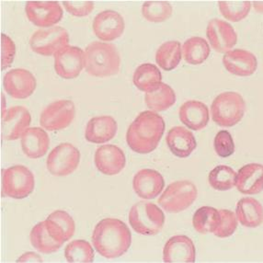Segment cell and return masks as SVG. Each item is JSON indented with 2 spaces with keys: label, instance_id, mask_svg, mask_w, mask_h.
I'll return each mask as SVG.
<instances>
[{
  "label": "cell",
  "instance_id": "6da1fadb",
  "mask_svg": "<svg viewBox=\"0 0 263 263\" xmlns=\"http://www.w3.org/2000/svg\"><path fill=\"white\" fill-rule=\"evenodd\" d=\"M94 249L107 259L125 254L132 244V234L125 223L115 218H105L97 224L92 234Z\"/></svg>",
  "mask_w": 263,
  "mask_h": 263
},
{
  "label": "cell",
  "instance_id": "7a4b0ae2",
  "mask_svg": "<svg viewBox=\"0 0 263 263\" xmlns=\"http://www.w3.org/2000/svg\"><path fill=\"white\" fill-rule=\"evenodd\" d=\"M165 128V121L158 112L142 111L128 127L127 145L136 153H151L158 147Z\"/></svg>",
  "mask_w": 263,
  "mask_h": 263
},
{
  "label": "cell",
  "instance_id": "3957f363",
  "mask_svg": "<svg viewBox=\"0 0 263 263\" xmlns=\"http://www.w3.org/2000/svg\"><path fill=\"white\" fill-rule=\"evenodd\" d=\"M121 58L115 45L105 42H93L85 50V69L90 76L104 78L116 75Z\"/></svg>",
  "mask_w": 263,
  "mask_h": 263
},
{
  "label": "cell",
  "instance_id": "277c9868",
  "mask_svg": "<svg viewBox=\"0 0 263 263\" xmlns=\"http://www.w3.org/2000/svg\"><path fill=\"white\" fill-rule=\"evenodd\" d=\"M246 102L239 93L227 91L219 94L211 105L212 119L222 127H232L241 121Z\"/></svg>",
  "mask_w": 263,
  "mask_h": 263
},
{
  "label": "cell",
  "instance_id": "5b68a950",
  "mask_svg": "<svg viewBox=\"0 0 263 263\" xmlns=\"http://www.w3.org/2000/svg\"><path fill=\"white\" fill-rule=\"evenodd\" d=\"M129 223L136 233L144 236H155L162 230L165 215L158 205L147 202H139L132 207Z\"/></svg>",
  "mask_w": 263,
  "mask_h": 263
},
{
  "label": "cell",
  "instance_id": "8992f818",
  "mask_svg": "<svg viewBox=\"0 0 263 263\" xmlns=\"http://www.w3.org/2000/svg\"><path fill=\"white\" fill-rule=\"evenodd\" d=\"M197 195V188L193 182L179 180L167 186L158 199V204L167 213L177 214L188 209L195 202Z\"/></svg>",
  "mask_w": 263,
  "mask_h": 263
},
{
  "label": "cell",
  "instance_id": "52a82bcc",
  "mask_svg": "<svg viewBox=\"0 0 263 263\" xmlns=\"http://www.w3.org/2000/svg\"><path fill=\"white\" fill-rule=\"evenodd\" d=\"M2 187L6 196L12 199H24L34 190V176L25 166L16 165L3 171Z\"/></svg>",
  "mask_w": 263,
  "mask_h": 263
},
{
  "label": "cell",
  "instance_id": "ba28073f",
  "mask_svg": "<svg viewBox=\"0 0 263 263\" xmlns=\"http://www.w3.org/2000/svg\"><path fill=\"white\" fill-rule=\"evenodd\" d=\"M69 34L63 27L53 26L35 31L30 39V46L34 53L52 57L68 46Z\"/></svg>",
  "mask_w": 263,
  "mask_h": 263
},
{
  "label": "cell",
  "instance_id": "9c48e42d",
  "mask_svg": "<svg viewBox=\"0 0 263 263\" xmlns=\"http://www.w3.org/2000/svg\"><path fill=\"white\" fill-rule=\"evenodd\" d=\"M79 161V150L69 143H63L50 152L46 160V167L52 175L65 177L77 170Z\"/></svg>",
  "mask_w": 263,
  "mask_h": 263
},
{
  "label": "cell",
  "instance_id": "30bf717a",
  "mask_svg": "<svg viewBox=\"0 0 263 263\" xmlns=\"http://www.w3.org/2000/svg\"><path fill=\"white\" fill-rule=\"evenodd\" d=\"M25 13L32 24L46 29L57 24L64 15L61 5L55 0H29Z\"/></svg>",
  "mask_w": 263,
  "mask_h": 263
},
{
  "label": "cell",
  "instance_id": "8fae6325",
  "mask_svg": "<svg viewBox=\"0 0 263 263\" xmlns=\"http://www.w3.org/2000/svg\"><path fill=\"white\" fill-rule=\"evenodd\" d=\"M75 115V104L73 101H54L43 110L40 117V124L48 131H60L70 125Z\"/></svg>",
  "mask_w": 263,
  "mask_h": 263
},
{
  "label": "cell",
  "instance_id": "7c38bea8",
  "mask_svg": "<svg viewBox=\"0 0 263 263\" xmlns=\"http://www.w3.org/2000/svg\"><path fill=\"white\" fill-rule=\"evenodd\" d=\"M54 70L64 79L78 78L85 67V51L78 46H66L54 55Z\"/></svg>",
  "mask_w": 263,
  "mask_h": 263
},
{
  "label": "cell",
  "instance_id": "4fadbf2b",
  "mask_svg": "<svg viewBox=\"0 0 263 263\" xmlns=\"http://www.w3.org/2000/svg\"><path fill=\"white\" fill-rule=\"evenodd\" d=\"M31 116L25 107L15 106L5 112L1 119V137L4 140H17L30 126Z\"/></svg>",
  "mask_w": 263,
  "mask_h": 263
},
{
  "label": "cell",
  "instance_id": "5bb4252c",
  "mask_svg": "<svg viewBox=\"0 0 263 263\" xmlns=\"http://www.w3.org/2000/svg\"><path fill=\"white\" fill-rule=\"evenodd\" d=\"M125 23L123 16L114 10H104L93 20L94 34L103 42H111L123 35Z\"/></svg>",
  "mask_w": 263,
  "mask_h": 263
},
{
  "label": "cell",
  "instance_id": "9a60e30c",
  "mask_svg": "<svg viewBox=\"0 0 263 263\" xmlns=\"http://www.w3.org/2000/svg\"><path fill=\"white\" fill-rule=\"evenodd\" d=\"M207 39L217 53H228L237 43V32L232 25L219 18H214L206 28Z\"/></svg>",
  "mask_w": 263,
  "mask_h": 263
},
{
  "label": "cell",
  "instance_id": "2e32d148",
  "mask_svg": "<svg viewBox=\"0 0 263 263\" xmlns=\"http://www.w3.org/2000/svg\"><path fill=\"white\" fill-rule=\"evenodd\" d=\"M36 86L35 77L26 69H12L4 77L5 90L14 99L29 98L34 92Z\"/></svg>",
  "mask_w": 263,
  "mask_h": 263
},
{
  "label": "cell",
  "instance_id": "e0dca14e",
  "mask_svg": "<svg viewBox=\"0 0 263 263\" xmlns=\"http://www.w3.org/2000/svg\"><path fill=\"white\" fill-rule=\"evenodd\" d=\"M196 250L193 240L185 235L171 237L163 249V260L167 263H192L195 261Z\"/></svg>",
  "mask_w": 263,
  "mask_h": 263
},
{
  "label": "cell",
  "instance_id": "ac0fdd59",
  "mask_svg": "<svg viewBox=\"0 0 263 263\" xmlns=\"http://www.w3.org/2000/svg\"><path fill=\"white\" fill-rule=\"evenodd\" d=\"M94 162L98 171L102 174L114 176L124 168L126 158L123 150L117 145H104L96 150Z\"/></svg>",
  "mask_w": 263,
  "mask_h": 263
},
{
  "label": "cell",
  "instance_id": "d6986e66",
  "mask_svg": "<svg viewBox=\"0 0 263 263\" xmlns=\"http://www.w3.org/2000/svg\"><path fill=\"white\" fill-rule=\"evenodd\" d=\"M165 187L163 176L155 170L144 168L136 173L133 180V188L140 198L150 200L158 197Z\"/></svg>",
  "mask_w": 263,
  "mask_h": 263
},
{
  "label": "cell",
  "instance_id": "ffe728a7",
  "mask_svg": "<svg viewBox=\"0 0 263 263\" xmlns=\"http://www.w3.org/2000/svg\"><path fill=\"white\" fill-rule=\"evenodd\" d=\"M223 65L232 75L250 77L258 68V60L253 53L243 49H232L223 57Z\"/></svg>",
  "mask_w": 263,
  "mask_h": 263
},
{
  "label": "cell",
  "instance_id": "44dd1931",
  "mask_svg": "<svg viewBox=\"0 0 263 263\" xmlns=\"http://www.w3.org/2000/svg\"><path fill=\"white\" fill-rule=\"evenodd\" d=\"M236 187L246 195L259 194L263 191V165L250 163L243 166L237 172Z\"/></svg>",
  "mask_w": 263,
  "mask_h": 263
},
{
  "label": "cell",
  "instance_id": "7402d4cb",
  "mask_svg": "<svg viewBox=\"0 0 263 263\" xmlns=\"http://www.w3.org/2000/svg\"><path fill=\"white\" fill-rule=\"evenodd\" d=\"M44 222L49 235L62 244L68 241L75 234V221L66 211H54Z\"/></svg>",
  "mask_w": 263,
  "mask_h": 263
},
{
  "label": "cell",
  "instance_id": "603a6c76",
  "mask_svg": "<svg viewBox=\"0 0 263 263\" xmlns=\"http://www.w3.org/2000/svg\"><path fill=\"white\" fill-rule=\"evenodd\" d=\"M118 124L111 116H98L88 121L85 138L93 144H103L116 136Z\"/></svg>",
  "mask_w": 263,
  "mask_h": 263
},
{
  "label": "cell",
  "instance_id": "cb8c5ba5",
  "mask_svg": "<svg viewBox=\"0 0 263 263\" xmlns=\"http://www.w3.org/2000/svg\"><path fill=\"white\" fill-rule=\"evenodd\" d=\"M179 116L181 123L193 131H200L207 126L210 120L209 109L203 102L188 101L180 108Z\"/></svg>",
  "mask_w": 263,
  "mask_h": 263
},
{
  "label": "cell",
  "instance_id": "d4e9b609",
  "mask_svg": "<svg viewBox=\"0 0 263 263\" xmlns=\"http://www.w3.org/2000/svg\"><path fill=\"white\" fill-rule=\"evenodd\" d=\"M166 142L171 153L180 158H188L197 146L194 135L182 126L171 128L167 132Z\"/></svg>",
  "mask_w": 263,
  "mask_h": 263
},
{
  "label": "cell",
  "instance_id": "484cf974",
  "mask_svg": "<svg viewBox=\"0 0 263 263\" xmlns=\"http://www.w3.org/2000/svg\"><path fill=\"white\" fill-rule=\"evenodd\" d=\"M22 148L28 158H40L48 151L50 138L43 128H28L22 136Z\"/></svg>",
  "mask_w": 263,
  "mask_h": 263
},
{
  "label": "cell",
  "instance_id": "4316f807",
  "mask_svg": "<svg viewBox=\"0 0 263 263\" xmlns=\"http://www.w3.org/2000/svg\"><path fill=\"white\" fill-rule=\"evenodd\" d=\"M236 215L243 227L258 228L263 223L262 204L254 198H242L237 203Z\"/></svg>",
  "mask_w": 263,
  "mask_h": 263
},
{
  "label": "cell",
  "instance_id": "83f0119b",
  "mask_svg": "<svg viewBox=\"0 0 263 263\" xmlns=\"http://www.w3.org/2000/svg\"><path fill=\"white\" fill-rule=\"evenodd\" d=\"M133 81L136 88L145 93L152 92L163 83L162 74L153 64H143L136 68Z\"/></svg>",
  "mask_w": 263,
  "mask_h": 263
},
{
  "label": "cell",
  "instance_id": "f1b7e54d",
  "mask_svg": "<svg viewBox=\"0 0 263 263\" xmlns=\"http://www.w3.org/2000/svg\"><path fill=\"white\" fill-rule=\"evenodd\" d=\"M210 45L205 39L194 36L187 40L182 45V54L190 65L197 66L207 60L210 55Z\"/></svg>",
  "mask_w": 263,
  "mask_h": 263
},
{
  "label": "cell",
  "instance_id": "f546056e",
  "mask_svg": "<svg viewBox=\"0 0 263 263\" xmlns=\"http://www.w3.org/2000/svg\"><path fill=\"white\" fill-rule=\"evenodd\" d=\"M182 57L181 44L178 41H168L161 44L156 53V62L163 70L171 71L180 65Z\"/></svg>",
  "mask_w": 263,
  "mask_h": 263
},
{
  "label": "cell",
  "instance_id": "4dcf8cb0",
  "mask_svg": "<svg viewBox=\"0 0 263 263\" xmlns=\"http://www.w3.org/2000/svg\"><path fill=\"white\" fill-rule=\"evenodd\" d=\"M220 223V211L214 207H201L193 215V228L198 233L202 235L215 233L216 229L219 228Z\"/></svg>",
  "mask_w": 263,
  "mask_h": 263
},
{
  "label": "cell",
  "instance_id": "1f68e13d",
  "mask_svg": "<svg viewBox=\"0 0 263 263\" xmlns=\"http://www.w3.org/2000/svg\"><path fill=\"white\" fill-rule=\"evenodd\" d=\"M145 101L150 110L155 112L164 111L174 105L176 102L175 91L170 85L162 83L155 91L145 93Z\"/></svg>",
  "mask_w": 263,
  "mask_h": 263
},
{
  "label": "cell",
  "instance_id": "d6a6232c",
  "mask_svg": "<svg viewBox=\"0 0 263 263\" xmlns=\"http://www.w3.org/2000/svg\"><path fill=\"white\" fill-rule=\"evenodd\" d=\"M30 240L32 247L44 254H51L57 252L63 245L62 243L55 241L49 235L44 221L40 222L31 229Z\"/></svg>",
  "mask_w": 263,
  "mask_h": 263
},
{
  "label": "cell",
  "instance_id": "836d02e7",
  "mask_svg": "<svg viewBox=\"0 0 263 263\" xmlns=\"http://www.w3.org/2000/svg\"><path fill=\"white\" fill-rule=\"evenodd\" d=\"M237 173L232 167L220 165L213 168L208 176L211 187L219 192H227L236 186Z\"/></svg>",
  "mask_w": 263,
  "mask_h": 263
},
{
  "label": "cell",
  "instance_id": "e575fe53",
  "mask_svg": "<svg viewBox=\"0 0 263 263\" xmlns=\"http://www.w3.org/2000/svg\"><path fill=\"white\" fill-rule=\"evenodd\" d=\"M172 6L166 0H148L142 7L143 17L150 22H163L171 18Z\"/></svg>",
  "mask_w": 263,
  "mask_h": 263
},
{
  "label": "cell",
  "instance_id": "d590c367",
  "mask_svg": "<svg viewBox=\"0 0 263 263\" xmlns=\"http://www.w3.org/2000/svg\"><path fill=\"white\" fill-rule=\"evenodd\" d=\"M221 14L229 22H238L249 15L251 9L250 0H222L218 2Z\"/></svg>",
  "mask_w": 263,
  "mask_h": 263
},
{
  "label": "cell",
  "instance_id": "8d00e7d4",
  "mask_svg": "<svg viewBox=\"0 0 263 263\" xmlns=\"http://www.w3.org/2000/svg\"><path fill=\"white\" fill-rule=\"evenodd\" d=\"M65 257L68 262H92L94 260V250L89 242L83 239H77L66 246Z\"/></svg>",
  "mask_w": 263,
  "mask_h": 263
},
{
  "label": "cell",
  "instance_id": "74e56055",
  "mask_svg": "<svg viewBox=\"0 0 263 263\" xmlns=\"http://www.w3.org/2000/svg\"><path fill=\"white\" fill-rule=\"evenodd\" d=\"M220 211L221 215V223L219 228L216 229L214 234L215 236L220 238H226L232 236L237 230L238 220L236 213L228 209H222Z\"/></svg>",
  "mask_w": 263,
  "mask_h": 263
},
{
  "label": "cell",
  "instance_id": "f35d334b",
  "mask_svg": "<svg viewBox=\"0 0 263 263\" xmlns=\"http://www.w3.org/2000/svg\"><path fill=\"white\" fill-rule=\"evenodd\" d=\"M214 148L220 158H226L232 156L236 149L232 135L227 130L218 132L214 140Z\"/></svg>",
  "mask_w": 263,
  "mask_h": 263
},
{
  "label": "cell",
  "instance_id": "ab89813d",
  "mask_svg": "<svg viewBox=\"0 0 263 263\" xmlns=\"http://www.w3.org/2000/svg\"><path fill=\"white\" fill-rule=\"evenodd\" d=\"M0 53L1 70H6L13 63L16 55V45L13 41L4 33L0 34Z\"/></svg>",
  "mask_w": 263,
  "mask_h": 263
},
{
  "label": "cell",
  "instance_id": "60d3db41",
  "mask_svg": "<svg viewBox=\"0 0 263 263\" xmlns=\"http://www.w3.org/2000/svg\"><path fill=\"white\" fill-rule=\"evenodd\" d=\"M63 6L68 13L75 17L88 16L94 9V2L91 0H65Z\"/></svg>",
  "mask_w": 263,
  "mask_h": 263
},
{
  "label": "cell",
  "instance_id": "b9f144b4",
  "mask_svg": "<svg viewBox=\"0 0 263 263\" xmlns=\"http://www.w3.org/2000/svg\"><path fill=\"white\" fill-rule=\"evenodd\" d=\"M17 262H43V259L34 252H27L17 259Z\"/></svg>",
  "mask_w": 263,
  "mask_h": 263
},
{
  "label": "cell",
  "instance_id": "7bdbcfd3",
  "mask_svg": "<svg viewBox=\"0 0 263 263\" xmlns=\"http://www.w3.org/2000/svg\"><path fill=\"white\" fill-rule=\"evenodd\" d=\"M253 8L259 13H263V0H255L252 2Z\"/></svg>",
  "mask_w": 263,
  "mask_h": 263
}]
</instances>
